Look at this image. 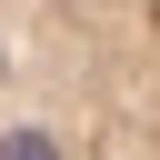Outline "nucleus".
Segmentation results:
<instances>
[{"label": "nucleus", "instance_id": "obj_1", "mask_svg": "<svg viewBox=\"0 0 160 160\" xmlns=\"http://www.w3.org/2000/svg\"><path fill=\"white\" fill-rule=\"evenodd\" d=\"M0 160H160V0H0Z\"/></svg>", "mask_w": 160, "mask_h": 160}]
</instances>
